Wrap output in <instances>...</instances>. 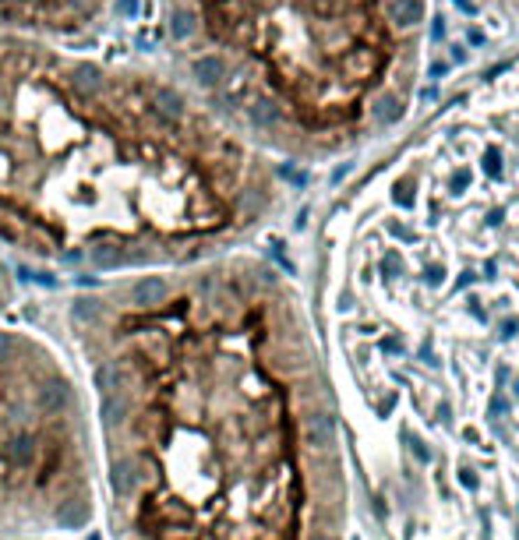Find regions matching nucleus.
Instances as JSON below:
<instances>
[{
    "label": "nucleus",
    "mask_w": 519,
    "mask_h": 540,
    "mask_svg": "<svg viewBox=\"0 0 519 540\" xmlns=\"http://www.w3.org/2000/svg\"><path fill=\"white\" fill-rule=\"evenodd\" d=\"M135 8H138V0H121V11L124 15H135Z\"/></svg>",
    "instance_id": "nucleus-10"
},
{
    "label": "nucleus",
    "mask_w": 519,
    "mask_h": 540,
    "mask_svg": "<svg viewBox=\"0 0 519 540\" xmlns=\"http://www.w3.org/2000/svg\"><path fill=\"white\" fill-rule=\"evenodd\" d=\"M248 114H251V121H255V124H262V128L276 124V117H279V110H276V106H272L269 99H258V102L251 106V110H248Z\"/></svg>",
    "instance_id": "nucleus-9"
},
{
    "label": "nucleus",
    "mask_w": 519,
    "mask_h": 540,
    "mask_svg": "<svg viewBox=\"0 0 519 540\" xmlns=\"http://www.w3.org/2000/svg\"><path fill=\"white\" fill-rule=\"evenodd\" d=\"M89 519H92V505L85 495H75L53 509V526H61V530H82Z\"/></svg>",
    "instance_id": "nucleus-2"
},
{
    "label": "nucleus",
    "mask_w": 519,
    "mask_h": 540,
    "mask_svg": "<svg viewBox=\"0 0 519 540\" xmlns=\"http://www.w3.org/2000/svg\"><path fill=\"white\" fill-rule=\"evenodd\" d=\"M99 85H103L99 68H92V64H78L75 68V88L78 92H99Z\"/></svg>",
    "instance_id": "nucleus-7"
},
{
    "label": "nucleus",
    "mask_w": 519,
    "mask_h": 540,
    "mask_svg": "<svg viewBox=\"0 0 519 540\" xmlns=\"http://www.w3.org/2000/svg\"><path fill=\"white\" fill-rule=\"evenodd\" d=\"M424 18V8L421 0H389V22L399 25V29H410Z\"/></svg>",
    "instance_id": "nucleus-6"
},
{
    "label": "nucleus",
    "mask_w": 519,
    "mask_h": 540,
    "mask_svg": "<svg viewBox=\"0 0 519 540\" xmlns=\"http://www.w3.org/2000/svg\"><path fill=\"white\" fill-rule=\"evenodd\" d=\"M191 75H195V82H198L202 88H216V85L226 78V64L209 53V57H198V61L191 64Z\"/></svg>",
    "instance_id": "nucleus-5"
},
{
    "label": "nucleus",
    "mask_w": 519,
    "mask_h": 540,
    "mask_svg": "<svg viewBox=\"0 0 519 540\" xmlns=\"http://www.w3.org/2000/svg\"><path fill=\"white\" fill-rule=\"evenodd\" d=\"M152 114L159 117V121H166V124H177L181 117H184V99H181V92H173V88H166V85H159V88H152Z\"/></svg>",
    "instance_id": "nucleus-4"
},
{
    "label": "nucleus",
    "mask_w": 519,
    "mask_h": 540,
    "mask_svg": "<svg viewBox=\"0 0 519 540\" xmlns=\"http://www.w3.org/2000/svg\"><path fill=\"white\" fill-rule=\"evenodd\" d=\"M103 357L128 417L106 431L138 470V540H265L294 516L283 399L230 339L138 325Z\"/></svg>",
    "instance_id": "nucleus-1"
},
{
    "label": "nucleus",
    "mask_w": 519,
    "mask_h": 540,
    "mask_svg": "<svg viewBox=\"0 0 519 540\" xmlns=\"http://www.w3.org/2000/svg\"><path fill=\"white\" fill-rule=\"evenodd\" d=\"M170 32H173V39H188V36L195 32V15H191V11H173Z\"/></svg>",
    "instance_id": "nucleus-8"
},
{
    "label": "nucleus",
    "mask_w": 519,
    "mask_h": 540,
    "mask_svg": "<svg viewBox=\"0 0 519 540\" xmlns=\"http://www.w3.org/2000/svg\"><path fill=\"white\" fill-rule=\"evenodd\" d=\"M170 297V283L163 276H142L135 286H131V304L149 311V307H159L163 300Z\"/></svg>",
    "instance_id": "nucleus-3"
}]
</instances>
